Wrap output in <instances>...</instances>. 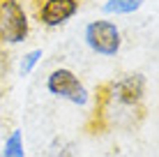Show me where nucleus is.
Listing matches in <instances>:
<instances>
[{"instance_id":"f257e3e1","label":"nucleus","mask_w":159,"mask_h":157,"mask_svg":"<svg viewBox=\"0 0 159 157\" xmlns=\"http://www.w3.org/2000/svg\"><path fill=\"white\" fill-rule=\"evenodd\" d=\"M145 99V76L139 72L122 74L111 81L102 93L99 113L113 127H131L134 118L141 116V106Z\"/></svg>"},{"instance_id":"f03ea898","label":"nucleus","mask_w":159,"mask_h":157,"mask_svg":"<svg viewBox=\"0 0 159 157\" xmlns=\"http://www.w3.org/2000/svg\"><path fill=\"white\" fill-rule=\"evenodd\" d=\"M30 21L19 0H0V42L21 44L28 39Z\"/></svg>"},{"instance_id":"7ed1b4c3","label":"nucleus","mask_w":159,"mask_h":157,"mask_svg":"<svg viewBox=\"0 0 159 157\" xmlns=\"http://www.w3.org/2000/svg\"><path fill=\"white\" fill-rule=\"evenodd\" d=\"M46 90L53 97L65 99V102L76 104V106H85L90 102V93H88V88L83 85V81L67 67H58L48 74L46 76Z\"/></svg>"},{"instance_id":"20e7f679","label":"nucleus","mask_w":159,"mask_h":157,"mask_svg":"<svg viewBox=\"0 0 159 157\" xmlns=\"http://www.w3.org/2000/svg\"><path fill=\"white\" fill-rule=\"evenodd\" d=\"M85 44L92 53L97 56H104V58H111L116 56L122 46V35H120L118 25L113 21H106V19H97V21H90L85 25Z\"/></svg>"},{"instance_id":"39448f33","label":"nucleus","mask_w":159,"mask_h":157,"mask_svg":"<svg viewBox=\"0 0 159 157\" xmlns=\"http://www.w3.org/2000/svg\"><path fill=\"white\" fill-rule=\"evenodd\" d=\"M79 14V0H44L37 9V19L46 28H60Z\"/></svg>"},{"instance_id":"423d86ee","label":"nucleus","mask_w":159,"mask_h":157,"mask_svg":"<svg viewBox=\"0 0 159 157\" xmlns=\"http://www.w3.org/2000/svg\"><path fill=\"white\" fill-rule=\"evenodd\" d=\"M0 157H25V145H23V132L21 129H14L7 139H5L2 153Z\"/></svg>"},{"instance_id":"0eeeda50","label":"nucleus","mask_w":159,"mask_h":157,"mask_svg":"<svg viewBox=\"0 0 159 157\" xmlns=\"http://www.w3.org/2000/svg\"><path fill=\"white\" fill-rule=\"evenodd\" d=\"M143 2L145 0H106L104 2V12L106 14H131V12H136V9H141L143 7Z\"/></svg>"},{"instance_id":"6e6552de","label":"nucleus","mask_w":159,"mask_h":157,"mask_svg":"<svg viewBox=\"0 0 159 157\" xmlns=\"http://www.w3.org/2000/svg\"><path fill=\"white\" fill-rule=\"evenodd\" d=\"M48 157H76L74 141H69L65 136H56L48 145Z\"/></svg>"},{"instance_id":"1a4fd4ad","label":"nucleus","mask_w":159,"mask_h":157,"mask_svg":"<svg viewBox=\"0 0 159 157\" xmlns=\"http://www.w3.org/2000/svg\"><path fill=\"white\" fill-rule=\"evenodd\" d=\"M39 60H42V48H32V51L23 53V58H21V62H19V74H21V76L32 74V69L37 67Z\"/></svg>"}]
</instances>
